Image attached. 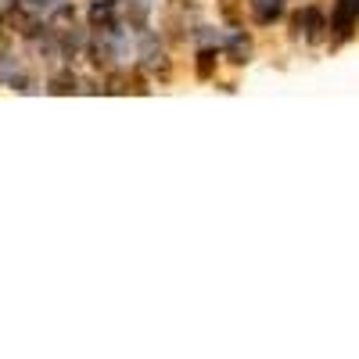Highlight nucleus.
<instances>
[{"mask_svg":"<svg viewBox=\"0 0 359 359\" xmlns=\"http://www.w3.org/2000/svg\"><path fill=\"white\" fill-rule=\"evenodd\" d=\"M294 29H298L306 40H320V33L327 29V18H323L320 8H302V11L294 15Z\"/></svg>","mask_w":359,"mask_h":359,"instance_id":"f257e3e1","label":"nucleus"},{"mask_svg":"<svg viewBox=\"0 0 359 359\" xmlns=\"http://www.w3.org/2000/svg\"><path fill=\"white\" fill-rule=\"evenodd\" d=\"M355 18H359V0H338L331 25L338 29V36H348V33H352V25H355Z\"/></svg>","mask_w":359,"mask_h":359,"instance_id":"f03ea898","label":"nucleus"},{"mask_svg":"<svg viewBox=\"0 0 359 359\" xmlns=\"http://www.w3.org/2000/svg\"><path fill=\"white\" fill-rule=\"evenodd\" d=\"M248 8H252V18L259 25H269L284 15V0H248Z\"/></svg>","mask_w":359,"mask_h":359,"instance_id":"7ed1b4c3","label":"nucleus"},{"mask_svg":"<svg viewBox=\"0 0 359 359\" xmlns=\"http://www.w3.org/2000/svg\"><path fill=\"white\" fill-rule=\"evenodd\" d=\"M226 57H230V62H237V65H245L248 62V57H252V40L241 33V29H233V36L226 40Z\"/></svg>","mask_w":359,"mask_h":359,"instance_id":"20e7f679","label":"nucleus"},{"mask_svg":"<svg viewBox=\"0 0 359 359\" xmlns=\"http://www.w3.org/2000/svg\"><path fill=\"white\" fill-rule=\"evenodd\" d=\"M219 15L230 29H241L245 25V0H219Z\"/></svg>","mask_w":359,"mask_h":359,"instance_id":"39448f33","label":"nucleus"},{"mask_svg":"<svg viewBox=\"0 0 359 359\" xmlns=\"http://www.w3.org/2000/svg\"><path fill=\"white\" fill-rule=\"evenodd\" d=\"M144 57H147V69H151L155 76H162V79H169V62H165V54H162V47H155V43H147L144 47Z\"/></svg>","mask_w":359,"mask_h":359,"instance_id":"423d86ee","label":"nucleus"},{"mask_svg":"<svg viewBox=\"0 0 359 359\" xmlns=\"http://www.w3.org/2000/svg\"><path fill=\"white\" fill-rule=\"evenodd\" d=\"M216 62H219V54H216L212 47H205V50L198 54V79H212V72H216Z\"/></svg>","mask_w":359,"mask_h":359,"instance_id":"0eeeda50","label":"nucleus"},{"mask_svg":"<svg viewBox=\"0 0 359 359\" xmlns=\"http://www.w3.org/2000/svg\"><path fill=\"white\" fill-rule=\"evenodd\" d=\"M72 90H76V76L72 72H62V76L50 79V94H72Z\"/></svg>","mask_w":359,"mask_h":359,"instance_id":"6e6552de","label":"nucleus"}]
</instances>
